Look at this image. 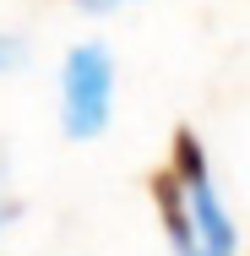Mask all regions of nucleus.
Returning <instances> with one entry per match:
<instances>
[{"instance_id": "nucleus-5", "label": "nucleus", "mask_w": 250, "mask_h": 256, "mask_svg": "<svg viewBox=\"0 0 250 256\" xmlns=\"http://www.w3.org/2000/svg\"><path fill=\"white\" fill-rule=\"evenodd\" d=\"M11 60H16V54H11V44L0 38V66H11Z\"/></svg>"}, {"instance_id": "nucleus-2", "label": "nucleus", "mask_w": 250, "mask_h": 256, "mask_svg": "<svg viewBox=\"0 0 250 256\" xmlns=\"http://www.w3.org/2000/svg\"><path fill=\"white\" fill-rule=\"evenodd\" d=\"M60 114H65V131L76 136V142H87V136H98L103 126H109V104H114V66H109V54L98 44H82V50H71L65 60V76H60Z\"/></svg>"}, {"instance_id": "nucleus-4", "label": "nucleus", "mask_w": 250, "mask_h": 256, "mask_svg": "<svg viewBox=\"0 0 250 256\" xmlns=\"http://www.w3.org/2000/svg\"><path fill=\"white\" fill-rule=\"evenodd\" d=\"M5 218H16V202H11V196H0V224H5Z\"/></svg>"}, {"instance_id": "nucleus-3", "label": "nucleus", "mask_w": 250, "mask_h": 256, "mask_svg": "<svg viewBox=\"0 0 250 256\" xmlns=\"http://www.w3.org/2000/svg\"><path fill=\"white\" fill-rule=\"evenodd\" d=\"M76 6H87V11H109V6H120V0H76Z\"/></svg>"}, {"instance_id": "nucleus-1", "label": "nucleus", "mask_w": 250, "mask_h": 256, "mask_svg": "<svg viewBox=\"0 0 250 256\" xmlns=\"http://www.w3.org/2000/svg\"><path fill=\"white\" fill-rule=\"evenodd\" d=\"M180 191H185V207H191V229H196L201 256H234V224L212 191V169H207V153H201V136L191 126L174 131V158H169Z\"/></svg>"}]
</instances>
